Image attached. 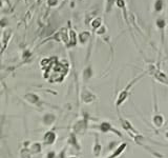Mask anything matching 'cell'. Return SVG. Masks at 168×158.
Instances as JSON below:
<instances>
[{
  "instance_id": "cb8c5ba5",
  "label": "cell",
  "mask_w": 168,
  "mask_h": 158,
  "mask_svg": "<svg viewBox=\"0 0 168 158\" xmlns=\"http://www.w3.org/2000/svg\"><path fill=\"white\" fill-rule=\"evenodd\" d=\"M5 24H7V19L0 20V25H1V27H4Z\"/></svg>"
},
{
  "instance_id": "8fae6325",
  "label": "cell",
  "mask_w": 168,
  "mask_h": 158,
  "mask_svg": "<svg viewBox=\"0 0 168 158\" xmlns=\"http://www.w3.org/2000/svg\"><path fill=\"white\" fill-rule=\"evenodd\" d=\"M28 150L31 151L32 154H39L42 151V145L40 142H34L30 145Z\"/></svg>"
},
{
  "instance_id": "ba28073f",
  "label": "cell",
  "mask_w": 168,
  "mask_h": 158,
  "mask_svg": "<svg viewBox=\"0 0 168 158\" xmlns=\"http://www.w3.org/2000/svg\"><path fill=\"white\" fill-rule=\"evenodd\" d=\"M126 148H127V143L126 142H123V143H120V145H119L117 148L116 149H114V152H112V153L109 155L108 156V158H117V157H119L120 156L121 154L123 153L124 151L126 150Z\"/></svg>"
},
{
  "instance_id": "4fadbf2b",
  "label": "cell",
  "mask_w": 168,
  "mask_h": 158,
  "mask_svg": "<svg viewBox=\"0 0 168 158\" xmlns=\"http://www.w3.org/2000/svg\"><path fill=\"white\" fill-rule=\"evenodd\" d=\"M156 24H157V27H158L159 30H160L162 33H163L164 28H166V21H165V19L164 18L157 19V22H156Z\"/></svg>"
},
{
  "instance_id": "e0dca14e",
  "label": "cell",
  "mask_w": 168,
  "mask_h": 158,
  "mask_svg": "<svg viewBox=\"0 0 168 158\" xmlns=\"http://www.w3.org/2000/svg\"><path fill=\"white\" fill-rule=\"evenodd\" d=\"M83 76H84V79H86V80H87L88 78H91V69L89 67L86 69V70L84 71Z\"/></svg>"
},
{
  "instance_id": "d4e9b609",
  "label": "cell",
  "mask_w": 168,
  "mask_h": 158,
  "mask_svg": "<svg viewBox=\"0 0 168 158\" xmlns=\"http://www.w3.org/2000/svg\"><path fill=\"white\" fill-rule=\"evenodd\" d=\"M48 3H50L51 5H55L57 3V0H50V1H48Z\"/></svg>"
},
{
  "instance_id": "8992f818",
  "label": "cell",
  "mask_w": 168,
  "mask_h": 158,
  "mask_svg": "<svg viewBox=\"0 0 168 158\" xmlns=\"http://www.w3.org/2000/svg\"><path fill=\"white\" fill-rule=\"evenodd\" d=\"M25 100L31 103V104L33 105H37V107H39L40 104H41V99H40V97L38 96V95L34 94V93H28L24 96Z\"/></svg>"
},
{
  "instance_id": "6da1fadb",
  "label": "cell",
  "mask_w": 168,
  "mask_h": 158,
  "mask_svg": "<svg viewBox=\"0 0 168 158\" xmlns=\"http://www.w3.org/2000/svg\"><path fill=\"white\" fill-rule=\"evenodd\" d=\"M140 78H141V77H137V78H135L134 80H132V81H130V83H128V84L126 85V88L124 89V90H122V91L120 92V93H119L117 99H116V108H117L118 110L120 109L121 105H122L123 103L127 100V98L129 97V94H130L129 90H130V88H131L132 85H134L135 83L137 82Z\"/></svg>"
},
{
  "instance_id": "ffe728a7",
  "label": "cell",
  "mask_w": 168,
  "mask_h": 158,
  "mask_svg": "<svg viewBox=\"0 0 168 158\" xmlns=\"http://www.w3.org/2000/svg\"><path fill=\"white\" fill-rule=\"evenodd\" d=\"M46 158H57V155L54 151H50L46 154Z\"/></svg>"
},
{
  "instance_id": "3957f363",
  "label": "cell",
  "mask_w": 168,
  "mask_h": 158,
  "mask_svg": "<svg viewBox=\"0 0 168 158\" xmlns=\"http://www.w3.org/2000/svg\"><path fill=\"white\" fill-rule=\"evenodd\" d=\"M87 118L84 117V118L78 120V121L74 125V133L75 134H83L85 132L86 128H87Z\"/></svg>"
},
{
  "instance_id": "9a60e30c",
  "label": "cell",
  "mask_w": 168,
  "mask_h": 158,
  "mask_svg": "<svg viewBox=\"0 0 168 158\" xmlns=\"http://www.w3.org/2000/svg\"><path fill=\"white\" fill-rule=\"evenodd\" d=\"M163 10V0H156L155 2V11L157 13Z\"/></svg>"
},
{
  "instance_id": "d6986e66",
  "label": "cell",
  "mask_w": 168,
  "mask_h": 158,
  "mask_svg": "<svg viewBox=\"0 0 168 158\" xmlns=\"http://www.w3.org/2000/svg\"><path fill=\"white\" fill-rule=\"evenodd\" d=\"M116 3H117V7H119L120 8H125V1L124 0H116Z\"/></svg>"
},
{
  "instance_id": "83f0119b",
  "label": "cell",
  "mask_w": 168,
  "mask_h": 158,
  "mask_svg": "<svg viewBox=\"0 0 168 158\" xmlns=\"http://www.w3.org/2000/svg\"><path fill=\"white\" fill-rule=\"evenodd\" d=\"M0 5H1V2H0Z\"/></svg>"
},
{
  "instance_id": "5b68a950",
  "label": "cell",
  "mask_w": 168,
  "mask_h": 158,
  "mask_svg": "<svg viewBox=\"0 0 168 158\" xmlns=\"http://www.w3.org/2000/svg\"><path fill=\"white\" fill-rule=\"evenodd\" d=\"M81 99H82V101L84 103H91L92 101L96 100V95L92 94L91 91L84 89L82 93H81Z\"/></svg>"
},
{
  "instance_id": "44dd1931",
  "label": "cell",
  "mask_w": 168,
  "mask_h": 158,
  "mask_svg": "<svg viewBox=\"0 0 168 158\" xmlns=\"http://www.w3.org/2000/svg\"><path fill=\"white\" fill-rule=\"evenodd\" d=\"M65 154H66V148H64L61 152H60V154L58 155L57 158H66L65 157Z\"/></svg>"
},
{
  "instance_id": "ac0fdd59",
  "label": "cell",
  "mask_w": 168,
  "mask_h": 158,
  "mask_svg": "<svg viewBox=\"0 0 168 158\" xmlns=\"http://www.w3.org/2000/svg\"><path fill=\"white\" fill-rule=\"evenodd\" d=\"M91 25H92V28H97L101 27V19L100 18H96L94 21H92Z\"/></svg>"
},
{
  "instance_id": "7c38bea8",
  "label": "cell",
  "mask_w": 168,
  "mask_h": 158,
  "mask_svg": "<svg viewBox=\"0 0 168 158\" xmlns=\"http://www.w3.org/2000/svg\"><path fill=\"white\" fill-rule=\"evenodd\" d=\"M152 123L155 125V126H157V128H161L164 123V117L162 116L161 114H156L155 116L152 117Z\"/></svg>"
},
{
  "instance_id": "7402d4cb",
  "label": "cell",
  "mask_w": 168,
  "mask_h": 158,
  "mask_svg": "<svg viewBox=\"0 0 168 158\" xmlns=\"http://www.w3.org/2000/svg\"><path fill=\"white\" fill-rule=\"evenodd\" d=\"M31 56V53L30 52H27V51H25L24 53H23V58H28V57Z\"/></svg>"
},
{
  "instance_id": "30bf717a",
  "label": "cell",
  "mask_w": 168,
  "mask_h": 158,
  "mask_svg": "<svg viewBox=\"0 0 168 158\" xmlns=\"http://www.w3.org/2000/svg\"><path fill=\"white\" fill-rule=\"evenodd\" d=\"M43 123L44 125H53V123L56 121V116L53 114V113H46L44 116H43V119H42Z\"/></svg>"
},
{
  "instance_id": "484cf974",
  "label": "cell",
  "mask_w": 168,
  "mask_h": 158,
  "mask_svg": "<svg viewBox=\"0 0 168 158\" xmlns=\"http://www.w3.org/2000/svg\"><path fill=\"white\" fill-rule=\"evenodd\" d=\"M165 138H166L168 140V131L167 132H165Z\"/></svg>"
},
{
  "instance_id": "9c48e42d",
  "label": "cell",
  "mask_w": 168,
  "mask_h": 158,
  "mask_svg": "<svg viewBox=\"0 0 168 158\" xmlns=\"http://www.w3.org/2000/svg\"><path fill=\"white\" fill-rule=\"evenodd\" d=\"M101 150H102V145L99 141V136L98 134H95V142L94 146H92V154H94L95 157H98L101 153Z\"/></svg>"
},
{
  "instance_id": "7a4b0ae2",
  "label": "cell",
  "mask_w": 168,
  "mask_h": 158,
  "mask_svg": "<svg viewBox=\"0 0 168 158\" xmlns=\"http://www.w3.org/2000/svg\"><path fill=\"white\" fill-rule=\"evenodd\" d=\"M92 128L97 129V130L99 131V132H101V133H104V134L114 133V134L117 135V136H119V137H123V134L121 133V132L119 131V130H117V129H116L111 122L106 121V120H104V121H101L98 125H94Z\"/></svg>"
},
{
  "instance_id": "52a82bcc",
  "label": "cell",
  "mask_w": 168,
  "mask_h": 158,
  "mask_svg": "<svg viewBox=\"0 0 168 158\" xmlns=\"http://www.w3.org/2000/svg\"><path fill=\"white\" fill-rule=\"evenodd\" d=\"M67 143L72 146V148H74L75 150L80 151L81 146L79 145V142H78L77 134H75L74 132H72L71 135H69V137H68V139H67Z\"/></svg>"
},
{
  "instance_id": "603a6c76",
  "label": "cell",
  "mask_w": 168,
  "mask_h": 158,
  "mask_svg": "<svg viewBox=\"0 0 168 158\" xmlns=\"http://www.w3.org/2000/svg\"><path fill=\"white\" fill-rule=\"evenodd\" d=\"M105 31H106L105 27H102L99 31H98V34H103V33H105Z\"/></svg>"
},
{
  "instance_id": "4316f807",
  "label": "cell",
  "mask_w": 168,
  "mask_h": 158,
  "mask_svg": "<svg viewBox=\"0 0 168 158\" xmlns=\"http://www.w3.org/2000/svg\"><path fill=\"white\" fill-rule=\"evenodd\" d=\"M67 158H77V157H67Z\"/></svg>"
},
{
  "instance_id": "277c9868",
  "label": "cell",
  "mask_w": 168,
  "mask_h": 158,
  "mask_svg": "<svg viewBox=\"0 0 168 158\" xmlns=\"http://www.w3.org/2000/svg\"><path fill=\"white\" fill-rule=\"evenodd\" d=\"M57 140V134L54 131H47L43 136V143L45 145H53Z\"/></svg>"
},
{
  "instance_id": "2e32d148",
  "label": "cell",
  "mask_w": 168,
  "mask_h": 158,
  "mask_svg": "<svg viewBox=\"0 0 168 158\" xmlns=\"http://www.w3.org/2000/svg\"><path fill=\"white\" fill-rule=\"evenodd\" d=\"M89 36H91V35H89L88 32H83V33H81V34H80L79 39H80V41L82 42V43H85V42L88 40Z\"/></svg>"
},
{
  "instance_id": "5bb4252c",
  "label": "cell",
  "mask_w": 168,
  "mask_h": 158,
  "mask_svg": "<svg viewBox=\"0 0 168 158\" xmlns=\"http://www.w3.org/2000/svg\"><path fill=\"white\" fill-rule=\"evenodd\" d=\"M20 158H32V153L31 151L28 150V148H23L22 150H20Z\"/></svg>"
}]
</instances>
